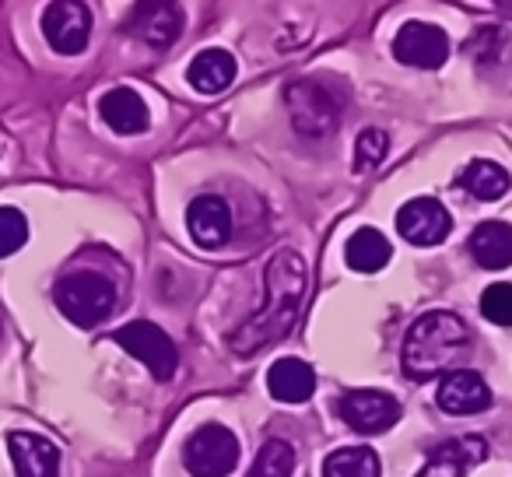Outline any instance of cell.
<instances>
[{"label":"cell","mask_w":512,"mask_h":477,"mask_svg":"<svg viewBox=\"0 0 512 477\" xmlns=\"http://www.w3.org/2000/svg\"><path fill=\"white\" fill-rule=\"evenodd\" d=\"M186 228L200 246H225L232 239V207L214 193H204L186 207Z\"/></svg>","instance_id":"obj_14"},{"label":"cell","mask_w":512,"mask_h":477,"mask_svg":"<svg viewBox=\"0 0 512 477\" xmlns=\"http://www.w3.org/2000/svg\"><path fill=\"white\" fill-rule=\"evenodd\" d=\"M439 407L446 414H456V418H467V414H481L491 407V390L484 383L481 372L474 369H453L442 376L439 393H435Z\"/></svg>","instance_id":"obj_12"},{"label":"cell","mask_w":512,"mask_h":477,"mask_svg":"<svg viewBox=\"0 0 512 477\" xmlns=\"http://www.w3.org/2000/svg\"><path fill=\"white\" fill-rule=\"evenodd\" d=\"M113 341L120 344L127 355H134L158 383L176 376V365H179V351L172 344V337L165 334L158 323H148V320H134L127 327H120L113 334Z\"/></svg>","instance_id":"obj_5"},{"label":"cell","mask_w":512,"mask_h":477,"mask_svg":"<svg viewBox=\"0 0 512 477\" xmlns=\"http://www.w3.org/2000/svg\"><path fill=\"white\" fill-rule=\"evenodd\" d=\"M183 8L179 4H165V0H151V4H137L130 11L127 32L137 36L144 46L155 50H169L179 36H183Z\"/></svg>","instance_id":"obj_11"},{"label":"cell","mask_w":512,"mask_h":477,"mask_svg":"<svg viewBox=\"0 0 512 477\" xmlns=\"http://www.w3.org/2000/svg\"><path fill=\"white\" fill-rule=\"evenodd\" d=\"M323 477H383L376 449L369 446H344L323 460Z\"/></svg>","instance_id":"obj_22"},{"label":"cell","mask_w":512,"mask_h":477,"mask_svg":"<svg viewBox=\"0 0 512 477\" xmlns=\"http://www.w3.org/2000/svg\"><path fill=\"white\" fill-rule=\"evenodd\" d=\"M470 348V327L453 313H425L414 320V327L404 337V372L407 376H435L460 362V355Z\"/></svg>","instance_id":"obj_2"},{"label":"cell","mask_w":512,"mask_h":477,"mask_svg":"<svg viewBox=\"0 0 512 477\" xmlns=\"http://www.w3.org/2000/svg\"><path fill=\"white\" fill-rule=\"evenodd\" d=\"M460 186L477 200H502L509 193L512 179L509 172L498 162H488V158H474L467 169L460 172Z\"/></svg>","instance_id":"obj_21"},{"label":"cell","mask_w":512,"mask_h":477,"mask_svg":"<svg viewBox=\"0 0 512 477\" xmlns=\"http://www.w3.org/2000/svg\"><path fill=\"white\" fill-rule=\"evenodd\" d=\"M481 316L491 320L495 327H512V285L498 281V285L484 288L481 295Z\"/></svg>","instance_id":"obj_26"},{"label":"cell","mask_w":512,"mask_h":477,"mask_svg":"<svg viewBox=\"0 0 512 477\" xmlns=\"http://www.w3.org/2000/svg\"><path fill=\"white\" fill-rule=\"evenodd\" d=\"M29 243V221L18 207H0V257H11Z\"/></svg>","instance_id":"obj_24"},{"label":"cell","mask_w":512,"mask_h":477,"mask_svg":"<svg viewBox=\"0 0 512 477\" xmlns=\"http://www.w3.org/2000/svg\"><path fill=\"white\" fill-rule=\"evenodd\" d=\"M295 470V449L285 439H267L264 449L256 453L253 467L246 477H292Z\"/></svg>","instance_id":"obj_23"},{"label":"cell","mask_w":512,"mask_h":477,"mask_svg":"<svg viewBox=\"0 0 512 477\" xmlns=\"http://www.w3.org/2000/svg\"><path fill=\"white\" fill-rule=\"evenodd\" d=\"M43 36L64 57H74L88 46L92 36V11L78 0H57L43 11Z\"/></svg>","instance_id":"obj_8"},{"label":"cell","mask_w":512,"mask_h":477,"mask_svg":"<svg viewBox=\"0 0 512 477\" xmlns=\"http://www.w3.org/2000/svg\"><path fill=\"white\" fill-rule=\"evenodd\" d=\"M390 257H393L390 243H386V235L376 232V228H358L348 239V246H344V260H348V267L358 274L383 271V267L390 264Z\"/></svg>","instance_id":"obj_20"},{"label":"cell","mask_w":512,"mask_h":477,"mask_svg":"<svg viewBox=\"0 0 512 477\" xmlns=\"http://www.w3.org/2000/svg\"><path fill=\"white\" fill-rule=\"evenodd\" d=\"M386 148H390V137H386L383 130H376V127L362 130L355 141V172L376 169V165L386 158Z\"/></svg>","instance_id":"obj_25"},{"label":"cell","mask_w":512,"mask_h":477,"mask_svg":"<svg viewBox=\"0 0 512 477\" xmlns=\"http://www.w3.org/2000/svg\"><path fill=\"white\" fill-rule=\"evenodd\" d=\"M267 390L281 404H306L316 393V372L302 358H278L267 372Z\"/></svg>","instance_id":"obj_16"},{"label":"cell","mask_w":512,"mask_h":477,"mask_svg":"<svg viewBox=\"0 0 512 477\" xmlns=\"http://www.w3.org/2000/svg\"><path fill=\"white\" fill-rule=\"evenodd\" d=\"M397 232L411 246H439L453 232V218H449V211L435 197H414L400 207Z\"/></svg>","instance_id":"obj_10"},{"label":"cell","mask_w":512,"mask_h":477,"mask_svg":"<svg viewBox=\"0 0 512 477\" xmlns=\"http://www.w3.org/2000/svg\"><path fill=\"white\" fill-rule=\"evenodd\" d=\"M239 439L232 428L225 425H200L197 432L186 439L183 463L193 477H228L239 467Z\"/></svg>","instance_id":"obj_4"},{"label":"cell","mask_w":512,"mask_h":477,"mask_svg":"<svg viewBox=\"0 0 512 477\" xmlns=\"http://www.w3.org/2000/svg\"><path fill=\"white\" fill-rule=\"evenodd\" d=\"M186 81L204 95L225 92V88L235 81V57L225 50L197 53V57L190 60V67H186Z\"/></svg>","instance_id":"obj_19"},{"label":"cell","mask_w":512,"mask_h":477,"mask_svg":"<svg viewBox=\"0 0 512 477\" xmlns=\"http://www.w3.org/2000/svg\"><path fill=\"white\" fill-rule=\"evenodd\" d=\"M337 414L355 432L376 435L400 421V400L383 390H348L337 397Z\"/></svg>","instance_id":"obj_7"},{"label":"cell","mask_w":512,"mask_h":477,"mask_svg":"<svg viewBox=\"0 0 512 477\" xmlns=\"http://www.w3.org/2000/svg\"><path fill=\"white\" fill-rule=\"evenodd\" d=\"M99 113L116 134H144L151 123L148 102L134 88H113V92H106L99 102Z\"/></svg>","instance_id":"obj_17"},{"label":"cell","mask_w":512,"mask_h":477,"mask_svg":"<svg viewBox=\"0 0 512 477\" xmlns=\"http://www.w3.org/2000/svg\"><path fill=\"white\" fill-rule=\"evenodd\" d=\"M467 246L470 257L484 271H505L512 264V225H505V221H481Z\"/></svg>","instance_id":"obj_18"},{"label":"cell","mask_w":512,"mask_h":477,"mask_svg":"<svg viewBox=\"0 0 512 477\" xmlns=\"http://www.w3.org/2000/svg\"><path fill=\"white\" fill-rule=\"evenodd\" d=\"M53 302L74 327H99L116 309V285L95 271H74L57 281Z\"/></svg>","instance_id":"obj_3"},{"label":"cell","mask_w":512,"mask_h":477,"mask_svg":"<svg viewBox=\"0 0 512 477\" xmlns=\"http://www.w3.org/2000/svg\"><path fill=\"white\" fill-rule=\"evenodd\" d=\"M393 57L418 71H439L449 60V36L432 22H407L393 39Z\"/></svg>","instance_id":"obj_9"},{"label":"cell","mask_w":512,"mask_h":477,"mask_svg":"<svg viewBox=\"0 0 512 477\" xmlns=\"http://www.w3.org/2000/svg\"><path fill=\"white\" fill-rule=\"evenodd\" d=\"M306 299V264L295 250L274 253L267 264V302L232 334V351L239 358H253L278 344L295 327Z\"/></svg>","instance_id":"obj_1"},{"label":"cell","mask_w":512,"mask_h":477,"mask_svg":"<svg viewBox=\"0 0 512 477\" xmlns=\"http://www.w3.org/2000/svg\"><path fill=\"white\" fill-rule=\"evenodd\" d=\"M488 456V442L481 435H463V439H449L432 449L418 477H467L474 463Z\"/></svg>","instance_id":"obj_15"},{"label":"cell","mask_w":512,"mask_h":477,"mask_svg":"<svg viewBox=\"0 0 512 477\" xmlns=\"http://www.w3.org/2000/svg\"><path fill=\"white\" fill-rule=\"evenodd\" d=\"M8 453L18 477H60V449L36 432H11Z\"/></svg>","instance_id":"obj_13"},{"label":"cell","mask_w":512,"mask_h":477,"mask_svg":"<svg viewBox=\"0 0 512 477\" xmlns=\"http://www.w3.org/2000/svg\"><path fill=\"white\" fill-rule=\"evenodd\" d=\"M288 116L302 137H327L337 127V99L320 81H295L285 88Z\"/></svg>","instance_id":"obj_6"}]
</instances>
